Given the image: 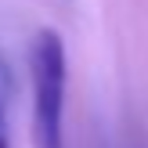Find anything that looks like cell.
Listing matches in <instances>:
<instances>
[{"instance_id": "1", "label": "cell", "mask_w": 148, "mask_h": 148, "mask_svg": "<svg viewBox=\"0 0 148 148\" xmlns=\"http://www.w3.org/2000/svg\"><path fill=\"white\" fill-rule=\"evenodd\" d=\"M33 72V134L36 148H65L62 119H65V43L54 29H40L29 47Z\"/></svg>"}, {"instance_id": "2", "label": "cell", "mask_w": 148, "mask_h": 148, "mask_svg": "<svg viewBox=\"0 0 148 148\" xmlns=\"http://www.w3.org/2000/svg\"><path fill=\"white\" fill-rule=\"evenodd\" d=\"M0 148H11V130H7V116H4V94H0Z\"/></svg>"}]
</instances>
